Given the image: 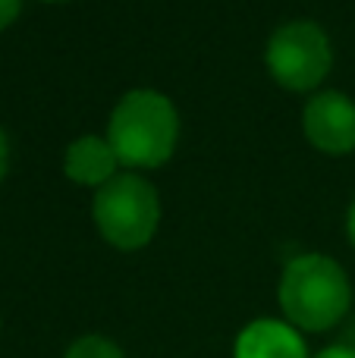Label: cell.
<instances>
[{
    "label": "cell",
    "instance_id": "1",
    "mask_svg": "<svg viewBox=\"0 0 355 358\" xmlns=\"http://www.w3.org/2000/svg\"><path fill=\"white\" fill-rule=\"evenodd\" d=\"M352 286L346 271L327 255H299L280 280V308L299 330H327L349 311Z\"/></svg>",
    "mask_w": 355,
    "mask_h": 358
},
{
    "label": "cell",
    "instance_id": "2",
    "mask_svg": "<svg viewBox=\"0 0 355 358\" xmlns=\"http://www.w3.org/2000/svg\"><path fill=\"white\" fill-rule=\"evenodd\" d=\"M180 136L176 107L161 92L138 88L117 104L107 142L126 167H161L170 161Z\"/></svg>",
    "mask_w": 355,
    "mask_h": 358
},
{
    "label": "cell",
    "instance_id": "3",
    "mask_svg": "<svg viewBox=\"0 0 355 358\" xmlns=\"http://www.w3.org/2000/svg\"><path fill=\"white\" fill-rule=\"evenodd\" d=\"M92 214L101 236L110 245L136 252L148 245L154 236L157 220H161V204H157L154 185L136 173H123L98 189Z\"/></svg>",
    "mask_w": 355,
    "mask_h": 358
},
{
    "label": "cell",
    "instance_id": "4",
    "mask_svg": "<svg viewBox=\"0 0 355 358\" xmlns=\"http://www.w3.org/2000/svg\"><path fill=\"white\" fill-rule=\"evenodd\" d=\"M331 38L308 19L287 22L268 44V69L289 92H312L331 73Z\"/></svg>",
    "mask_w": 355,
    "mask_h": 358
},
{
    "label": "cell",
    "instance_id": "5",
    "mask_svg": "<svg viewBox=\"0 0 355 358\" xmlns=\"http://www.w3.org/2000/svg\"><path fill=\"white\" fill-rule=\"evenodd\" d=\"M305 136L318 151H355V104L340 92H321L305 104Z\"/></svg>",
    "mask_w": 355,
    "mask_h": 358
},
{
    "label": "cell",
    "instance_id": "6",
    "mask_svg": "<svg viewBox=\"0 0 355 358\" xmlns=\"http://www.w3.org/2000/svg\"><path fill=\"white\" fill-rule=\"evenodd\" d=\"M236 358H308V349L296 327L261 317L239 334Z\"/></svg>",
    "mask_w": 355,
    "mask_h": 358
},
{
    "label": "cell",
    "instance_id": "7",
    "mask_svg": "<svg viewBox=\"0 0 355 358\" xmlns=\"http://www.w3.org/2000/svg\"><path fill=\"white\" fill-rule=\"evenodd\" d=\"M117 167H119L117 151L110 148L107 138L98 136L75 138L66 148V164H63L66 176L79 185H107L117 176Z\"/></svg>",
    "mask_w": 355,
    "mask_h": 358
},
{
    "label": "cell",
    "instance_id": "8",
    "mask_svg": "<svg viewBox=\"0 0 355 358\" xmlns=\"http://www.w3.org/2000/svg\"><path fill=\"white\" fill-rule=\"evenodd\" d=\"M63 358H126L119 352L117 343H110L107 336H82V340H75L73 346L66 349V355Z\"/></svg>",
    "mask_w": 355,
    "mask_h": 358
},
{
    "label": "cell",
    "instance_id": "9",
    "mask_svg": "<svg viewBox=\"0 0 355 358\" xmlns=\"http://www.w3.org/2000/svg\"><path fill=\"white\" fill-rule=\"evenodd\" d=\"M19 6H22V0H0V31L19 16Z\"/></svg>",
    "mask_w": 355,
    "mask_h": 358
},
{
    "label": "cell",
    "instance_id": "10",
    "mask_svg": "<svg viewBox=\"0 0 355 358\" xmlns=\"http://www.w3.org/2000/svg\"><path fill=\"white\" fill-rule=\"evenodd\" d=\"M314 358H355V349H349V346H327V349H321Z\"/></svg>",
    "mask_w": 355,
    "mask_h": 358
},
{
    "label": "cell",
    "instance_id": "11",
    "mask_svg": "<svg viewBox=\"0 0 355 358\" xmlns=\"http://www.w3.org/2000/svg\"><path fill=\"white\" fill-rule=\"evenodd\" d=\"M6 164H10V145H6V136L0 132V179L6 173Z\"/></svg>",
    "mask_w": 355,
    "mask_h": 358
},
{
    "label": "cell",
    "instance_id": "12",
    "mask_svg": "<svg viewBox=\"0 0 355 358\" xmlns=\"http://www.w3.org/2000/svg\"><path fill=\"white\" fill-rule=\"evenodd\" d=\"M349 239H352V245H355V201H352V208H349Z\"/></svg>",
    "mask_w": 355,
    "mask_h": 358
},
{
    "label": "cell",
    "instance_id": "13",
    "mask_svg": "<svg viewBox=\"0 0 355 358\" xmlns=\"http://www.w3.org/2000/svg\"><path fill=\"white\" fill-rule=\"evenodd\" d=\"M50 3H57V0H50Z\"/></svg>",
    "mask_w": 355,
    "mask_h": 358
}]
</instances>
